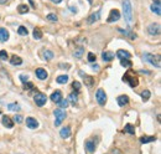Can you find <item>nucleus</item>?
<instances>
[{
  "instance_id": "aec40b11",
  "label": "nucleus",
  "mask_w": 161,
  "mask_h": 154,
  "mask_svg": "<svg viewBox=\"0 0 161 154\" xmlns=\"http://www.w3.org/2000/svg\"><path fill=\"white\" fill-rule=\"evenodd\" d=\"M7 39H9V31L6 29L1 28L0 29V40L5 42V41H7Z\"/></svg>"
},
{
  "instance_id": "6ab92c4d",
  "label": "nucleus",
  "mask_w": 161,
  "mask_h": 154,
  "mask_svg": "<svg viewBox=\"0 0 161 154\" xmlns=\"http://www.w3.org/2000/svg\"><path fill=\"white\" fill-rule=\"evenodd\" d=\"M50 98H51L52 101H53V102H56V103H57L58 101L62 98V92H61V91H58V89H57V91H55L53 93H52Z\"/></svg>"
},
{
  "instance_id": "8fccbe9b",
  "label": "nucleus",
  "mask_w": 161,
  "mask_h": 154,
  "mask_svg": "<svg viewBox=\"0 0 161 154\" xmlns=\"http://www.w3.org/2000/svg\"><path fill=\"white\" fill-rule=\"evenodd\" d=\"M30 4H31V5H32L33 7H35V4H33V0H30Z\"/></svg>"
},
{
  "instance_id": "0eeeda50",
  "label": "nucleus",
  "mask_w": 161,
  "mask_h": 154,
  "mask_svg": "<svg viewBox=\"0 0 161 154\" xmlns=\"http://www.w3.org/2000/svg\"><path fill=\"white\" fill-rule=\"evenodd\" d=\"M149 34L152 36H155V35H160V32H161V28H160V24H158V22H154V24H150L149 25Z\"/></svg>"
},
{
  "instance_id": "7c9ffc66",
  "label": "nucleus",
  "mask_w": 161,
  "mask_h": 154,
  "mask_svg": "<svg viewBox=\"0 0 161 154\" xmlns=\"http://www.w3.org/2000/svg\"><path fill=\"white\" fill-rule=\"evenodd\" d=\"M7 110L9 111H20L21 108H20V106H19L17 103H9L7 104Z\"/></svg>"
},
{
  "instance_id": "1a4fd4ad",
  "label": "nucleus",
  "mask_w": 161,
  "mask_h": 154,
  "mask_svg": "<svg viewBox=\"0 0 161 154\" xmlns=\"http://www.w3.org/2000/svg\"><path fill=\"white\" fill-rule=\"evenodd\" d=\"M119 19H120V13L117 10V9H113L110 10V14L109 16H108V22H114V21H118Z\"/></svg>"
},
{
  "instance_id": "58836bf2",
  "label": "nucleus",
  "mask_w": 161,
  "mask_h": 154,
  "mask_svg": "<svg viewBox=\"0 0 161 154\" xmlns=\"http://www.w3.org/2000/svg\"><path fill=\"white\" fill-rule=\"evenodd\" d=\"M0 60H3V61H5V60H7V52L5 50L0 51Z\"/></svg>"
},
{
  "instance_id": "a211bd4d",
  "label": "nucleus",
  "mask_w": 161,
  "mask_h": 154,
  "mask_svg": "<svg viewBox=\"0 0 161 154\" xmlns=\"http://www.w3.org/2000/svg\"><path fill=\"white\" fill-rule=\"evenodd\" d=\"M59 136H61L63 139L71 137V128H69V127H65V128H62L61 130H59Z\"/></svg>"
},
{
  "instance_id": "412c9836",
  "label": "nucleus",
  "mask_w": 161,
  "mask_h": 154,
  "mask_svg": "<svg viewBox=\"0 0 161 154\" xmlns=\"http://www.w3.org/2000/svg\"><path fill=\"white\" fill-rule=\"evenodd\" d=\"M10 63H11V65H14V66H19V65H21V63H22V60H21V57L14 55L13 57H11V60H10Z\"/></svg>"
},
{
  "instance_id": "4468645a",
  "label": "nucleus",
  "mask_w": 161,
  "mask_h": 154,
  "mask_svg": "<svg viewBox=\"0 0 161 154\" xmlns=\"http://www.w3.org/2000/svg\"><path fill=\"white\" fill-rule=\"evenodd\" d=\"M99 17H100V11L98 10L97 13H93V14L91 15V16H89V17L87 19V22H88L89 25H92L93 22H96L97 20H99Z\"/></svg>"
},
{
  "instance_id": "79ce46f5",
  "label": "nucleus",
  "mask_w": 161,
  "mask_h": 154,
  "mask_svg": "<svg viewBox=\"0 0 161 154\" xmlns=\"http://www.w3.org/2000/svg\"><path fill=\"white\" fill-rule=\"evenodd\" d=\"M72 87L76 88V89H79V88H81V83H79L78 81H74L73 83H72Z\"/></svg>"
},
{
  "instance_id": "c9c22d12",
  "label": "nucleus",
  "mask_w": 161,
  "mask_h": 154,
  "mask_svg": "<svg viewBox=\"0 0 161 154\" xmlns=\"http://www.w3.org/2000/svg\"><path fill=\"white\" fill-rule=\"evenodd\" d=\"M151 10H152V13H155L156 15H160L161 14L160 5H156V4H152V5H151Z\"/></svg>"
},
{
  "instance_id": "bb28decb",
  "label": "nucleus",
  "mask_w": 161,
  "mask_h": 154,
  "mask_svg": "<svg viewBox=\"0 0 161 154\" xmlns=\"http://www.w3.org/2000/svg\"><path fill=\"white\" fill-rule=\"evenodd\" d=\"M17 34L19 35H21V36H26L29 34V30L25 28V26H19V29H17Z\"/></svg>"
},
{
  "instance_id": "c03bdc74",
  "label": "nucleus",
  "mask_w": 161,
  "mask_h": 154,
  "mask_svg": "<svg viewBox=\"0 0 161 154\" xmlns=\"http://www.w3.org/2000/svg\"><path fill=\"white\" fill-rule=\"evenodd\" d=\"M92 70L93 71H98L99 70V65H97V63L96 65H92Z\"/></svg>"
},
{
  "instance_id": "a18cd8bd",
  "label": "nucleus",
  "mask_w": 161,
  "mask_h": 154,
  "mask_svg": "<svg viewBox=\"0 0 161 154\" xmlns=\"http://www.w3.org/2000/svg\"><path fill=\"white\" fill-rule=\"evenodd\" d=\"M113 154H122V153H120V151H119V149H114Z\"/></svg>"
},
{
  "instance_id": "5701e85b",
  "label": "nucleus",
  "mask_w": 161,
  "mask_h": 154,
  "mask_svg": "<svg viewBox=\"0 0 161 154\" xmlns=\"http://www.w3.org/2000/svg\"><path fill=\"white\" fill-rule=\"evenodd\" d=\"M156 141V137H149V136H144L140 138V142L143 144H146V143H151V142H155Z\"/></svg>"
},
{
  "instance_id": "f3484780",
  "label": "nucleus",
  "mask_w": 161,
  "mask_h": 154,
  "mask_svg": "<svg viewBox=\"0 0 161 154\" xmlns=\"http://www.w3.org/2000/svg\"><path fill=\"white\" fill-rule=\"evenodd\" d=\"M114 52H112V51H106V52H103L102 54V59H103V61H107V62H109L112 61V60L114 59Z\"/></svg>"
},
{
  "instance_id": "b1692460",
  "label": "nucleus",
  "mask_w": 161,
  "mask_h": 154,
  "mask_svg": "<svg viewBox=\"0 0 161 154\" xmlns=\"http://www.w3.org/2000/svg\"><path fill=\"white\" fill-rule=\"evenodd\" d=\"M124 132L133 136V134H135V127L133 124H130V123H128V124H125V127H124Z\"/></svg>"
},
{
  "instance_id": "f8f14e48",
  "label": "nucleus",
  "mask_w": 161,
  "mask_h": 154,
  "mask_svg": "<svg viewBox=\"0 0 161 154\" xmlns=\"http://www.w3.org/2000/svg\"><path fill=\"white\" fill-rule=\"evenodd\" d=\"M1 123H3V126L6 127V128H13L14 127V121L10 117H7V116H4L3 119H1Z\"/></svg>"
},
{
  "instance_id": "864d4df0",
  "label": "nucleus",
  "mask_w": 161,
  "mask_h": 154,
  "mask_svg": "<svg viewBox=\"0 0 161 154\" xmlns=\"http://www.w3.org/2000/svg\"><path fill=\"white\" fill-rule=\"evenodd\" d=\"M0 114H1V108H0Z\"/></svg>"
},
{
  "instance_id": "603ef678",
  "label": "nucleus",
  "mask_w": 161,
  "mask_h": 154,
  "mask_svg": "<svg viewBox=\"0 0 161 154\" xmlns=\"http://www.w3.org/2000/svg\"><path fill=\"white\" fill-rule=\"evenodd\" d=\"M88 3L89 4H93V0H88Z\"/></svg>"
},
{
  "instance_id": "f03ea898",
  "label": "nucleus",
  "mask_w": 161,
  "mask_h": 154,
  "mask_svg": "<svg viewBox=\"0 0 161 154\" xmlns=\"http://www.w3.org/2000/svg\"><path fill=\"white\" fill-rule=\"evenodd\" d=\"M123 81L126 82V83H129V86L133 88L139 85V78L135 76V73H134L133 71H128V72L124 75V77H123Z\"/></svg>"
},
{
  "instance_id": "39448f33",
  "label": "nucleus",
  "mask_w": 161,
  "mask_h": 154,
  "mask_svg": "<svg viewBox=\"0 0 161 154\" xmlns=\"http://www.w3.org/2000/svg\"><path fill=\"white\" fill-rule=\"evenodd\" d=\"M33 101H35V103L37 104L39 107H42L46 104V101H47V97L45 93H41V92H37L35 96H33Z\"/></svg>"
},
{
  "instance_id": "3c124183",
  "label": "nucleus",
  "mask_w": 161,
  "mask_h": 154,
  "mask_svg": "<svg viewBox=\"0 0 161 154\" xmlns=\"http://www.w3.org/2000/svg\"><path fill=\"white\" fill-rule=\"evenodd\" d=\"M5 3V0H0V4H4Z\"/></svg>"
},
{
  "instance_id": "9d476101",
  "label": "nucleus",
  "mask_w": 161,
  "mask_h": 154,
  "mask_svg": "<svg viewBox=\"0 0 161 154\" xmlns=\"http://www.w3.org/2000/svg\"><path fill=\"white\" fill-rule=\"evenodd\" d=\"M79 75L82 77H83V81H84V83L87 87H92L93 83H94V80H93V77L92 76H88V75H86L83 71H79Z\"/></svg>"
},
{
  "instance_id": "a19ab883",
  "label": "nucleus",
  "mask_w": 161,
  "mask_h": 154,
  "mask_svg": "<svg viewBox=\"0 0 161 154\" xmlns=\"http://www.w3.org/2000/svg\"><path fill=\"white\" fill-rule=\"evenodd\" d=\"M22 119L24 118H22V116H20V114H17V116H15L14 117V121L16 123H22Z\"/></svg>"
},
{
  "instance_id": "cd10ccee",
  "label": "nucleus",
  "mask_w": 161,
  "mask_h": 154,
  "mask_svg": "<svg viewBox=\"0 0 161 154\" xmlns=\"http://www.w3.org/2000/svg\"><path fill=\"white\" fill-rule=\"evenodd\" d=\"M43 57H45V60L50 61V60L53 59V52L50 51V50H45L43 51Z\"/></svg>"
},
{
  "instance_id": "7ed1b4c3",
  "label": "nucleus",
  "mask_w": 161,
  "mask_h": 154,
  "mask_svg": "<svg viewBox=\"0 0 161 154\" xmlns=\"http://www.w3.org/2000/svg\"><path fill=\"white\" fill-rule=\"evenodd\" d=\"M143 57H144V60H145L146 62L151 63V65L155 66L156 69H160L161 62H160V56H159V55L155 56V55H152V54H149V52H144Z\"/></svg>"
},
{
  "instance_id": "dca6fc26",
  "label": "nucleus",
  "mask_w": 161,
  "mask_h": 154,
  "mask_svg": "<svg viewBox=\"0 0 161 154\" xmlns=\"http://www.w3.org/2000/svg\"><path fill=\"white\" fill-rule=\"evenodd\" d=\"M117 57L119 60H126V59H130V54L125 50H118L117 51Z\"/></svg>"
},
{
  "instance_id": "09e8293b",
  "label": "nucleus",
  "mask_w": 161,
  "mask_h": 154,
  "mask_svg": "<svg viewBox=\"0 0 161 154\" xmlns=\"http://www.w3.org/2000/svg\"><path fill=\"white\" fill-rule=\"evenodd\" d=\"M52 1H53V3H56V4H59V3L62 1V0H52Z\"/></svg>"
},
{
  "instance_id": "de8ad7c7",
  "label": "nucleus",
  "mask_w": 161,
  "mask_h": 154,
  "mask_svg": "<svg viewBox=\"0 0 161 154\" xmlns=\"http://www.w3.org/2000/svg\"><path fill=\"white\" fill-rule=\"evenodd\" d=\"M154 4H156V5H160V0H154Z\"/></svg>"
},
{
  "instance_id": "ea45409f",
  "label": "nucleus",
  "mask_w": 161,
  "mask_h": 154,
  "mask_svg": "<svg viewBox=\"0 0 161 154\" xmlns=\"http://www.w3.org/2000/svg\"><path fill=\"white\" fill-rule=\"evenodd\" d=\"M20 80H21V82L22 83H26V82H29V77L26 76V75H20Z\"/></svg>"
},
{
  "instance_id": "473e14b6",
  "label": "nucleus",
  "mask_w": 161,
  "mask_h": 154,
  "mask_svg": "<svg viewBox=\"0 0 161 154\" xmlns=\"http://www.w3.org/2000/svg\"><path fill=\"white\" fill-rule=\"evenodd\" d=\"M150 96H151V93L149 89H145V91L141 92V98H143V101H148L150 98Z\"/></svg>"
},
{
  "instance_id": "c756f323",
  "label": "nucleus",
  "mask_w": 161,
  "mask_h": 154,
  "mask_svg": "<svg viewBox=\"0 0 161 154\" xmlns=\"http://www.w3.org/2000/svg\"><path fill=\"white\" fill-rule=\"evenodd\" d=\"M67 100H68V102H71V103L73 104V106H76V104H77V101H78V100H77V95H76V93H71Z\"/></svg>"
},
{
  "instance_id": "423d86ee",
  "label": "nucleus",
  "mask_w": 161,
  "mask_h": 154,
  "mask_svg": "<svg viewBox=\"0 0 161 154\" xmlns=\"http://www.w3.org/2000/svg\"><path fill=\"white\" fill-rule=\"evenodd\" d=\"M96 100H97V102H98V104H100V106H104V104H106V102H107V95H106V92H104L102 88H99L98 91H97Z\"/></svg>"
},
{
  "instance_id": "c85d7f7f",
  "label": "nucleus",
  "mask_w": 161,
  "mask_h": 154,
  "mask_svg": "<svg viewBox=\"0 0 161 154\" xmlns=\"http://www.w3.org/2000/svg\"><path fill=\"white\" fill-rule=\"evenodd\" d=\"M118 31L119 32H122V34H124L125 36H129L130 39H136V35L135 34H133V32H130V31H125V30H123V29H118Z\"/></svg>"
},
{
  "instance_id": "f704fd0d",
  "label": "nucleus",
  "mask_w": 161,
  "mask_h": 154,
  "mask_svg": "<svg viewBox=\"0 0 161 154\" xmlns=\"http://www.w3.org/2000/svg\"><path fill=\"white\" fill-rule=\"evenodd\" d=\"M46 20L51 21V22H56L58 19H57V15H56V14H48L46 16Z\"/></svg>"
},
{
  "instance_id": "f257e3e1",
  "label": "nucleus",
  "mask_w": 161,
  "mask_h": 154,
  "mask_svg": "<svg viewBox=\"0 0 161 154\" xmlns=\"http://www.w3.org/2000/svg\"><path fill=\"white\" fill-rule=\"evenodd\" d=\"M123 4V14L128 25H133V7L130 0H122Z\"/></svg>"
},
{
  "instance_id": "9b49d317",
  "label": "nucleus",
  "mask_w": 161,
  "mask_h": 154,
  "mask_svg": "<svg viewBox=\"0 0 161 154\" xmlns=\"http://www.w3.org/2000/svg\"><path fill=\"white\" fill-rule=\"evenodd\" d=\"M26 126H27L30 129H36L37 127H39V122L32 117H27L26 118Z\"/></svg>"
},
{
  "instance_id": "2eb2a0df",
  "label": "nucleus",
  "mask_w": 161,
  "mask_h": 154,
  "mask_svg": "<svg viewBox=\"0 0 161 154\" xmlns=\"http://www.w3.org/2000/svg\"><path fill=\"white\" fill-rule=\"evenodd\" d=\"M36 76L39 80H46V78L48 77V73L46 72V70H43V69H37L36 70Z\"/></svg>"
},
{
  "instance_id": "393cba45",
  "label": "nucleus",
  "mask_w": 161,
  "mask_h": 154,
  "mask_svg": "<svg viewBox=\"0 0 161 154\" xmlns=\"http://www.w3.org/2000/svg\"><path fill=\"white\" fill-rule=\"evenodd\" d=\"M17 11L20 14H26V13H29V6L25 5V4H21V5L17 6Z\"/></svg>"
},
{
  "instance_id": "ddd939ff",
  "label": "nucleus",
  "mask_w": 161,
  "mask_h": 154,
  "mask_svg": "<svg viewBox=\"0 0 161 154\" xmlns=\"http://www.w3.org/2000/svg\"><path fill=\"white\" fill-rule=\"evenodd\" d=\"M117 102H118L119 106L123 107V106H125V104L129 103V97L126 95H122V96H119L117 98Z\"/></svg>"
},
{
  "instance_id": "4be33fe9",
  "label": "nucleus",
  "mask_w": 161,
  "mask_h": 154,
  "mask_svg": "<svg viewBox=\"0 0 161 154\" xmlns=\"http://www.w3.org/2000/svg\"><path fill=\"white\" fill-rule=\"evenodd\" d=\"M56 82L59 85H65L68 82V76H67V75H61V76H58L56 78Z\"/></svg>"
},
{
  "instance_id": "37998d69",
  "label": "nucleus",
  "mask_w": 161,
  "mask_h": 154,
  "mask_svg": "<svg viewBox=\"0 0 161 154\" xmlns=\"http://www.w3.org/2000/svg\"><path fill=\"white\" fill-rule=\"evenodd\" d=\"M32 87H33V85L30 83V82H26L25 83V88H32Z\"/></svg>"
},
{
  "instance_id": "72a5a7b5",
  "label": "nucleus",
  "mask_w": 161,
  "mask_h": 154,
  "mask_svg": "<svg viewBox=\"0 0 161 154\" xmlns=\"http://www.w3.org/2000/svg\"><path fill=\"white\" fill-rule=\"evenodd\" d=\"M58 106L59 107H61V108H67V107H68V100H63V98H61V100H59L58 101Z\"/></svg>"
},
{
  "instance_id": "4c0bfd02",
  "label": "nucleus",
  "mask_w": 161,
  "mask_h": 154,
  "mask_svg": "<svg viewBox=\"0 0 161 154\" xmlns=\"http://www.w3.org/2000/svg\"><path fill=\"white\" fill-rule=\"evenodd\" d=\"M96 60H97L96 55L93 54V52H89V54H88V61L91 63H93V62H96Z\"/></svg>"
},
{
  "instance_id": "a878e982",
  "label": "nucleus",
  "mask_w": 161,
  "mask_h": 154,
  "mask_svg": "<svg viewBox=\"0 0 161 154\" xmlns=\"http://www.w3.org/2000/svg\"><path fill=\"white\" fill-rule=\"evenodd\" d=\"M83 52H84V48L82 47V46H79L76 51L73 52V56H74V57H77V59H81L82 55H83Z\"/></svg>"
},
{
  "instance_id": "2f4dec72",
  "label": "nucleus",
  "mask_w": 161,
  "mask_h": 154,
  "mask_svg": "<svg viewBox=\"0 0 161 154\" xmlns=\"http://www.w3.org/2000/svg\"><path fill=\"white\" fill-rule=\"evenodd\" d=\"M32 35H33V37H35L36 40H40L41 37H42V31H41L40 29L36 28L35 30H33V34H32Z\"/></svg>"
},
{
  "instance_id": "e433bc0d",
  "label": "nucleus",
  "mask_w": 161,
  "mask_h": 154,
  "mask_svg": "<svg viewBox=\"0 0 161 154\" xmlns=\"http://www.w3.org/2000/svg\"><path fill=\"white\" fill-rule=\"evenodd\" d=\"M120 65L123 67H132V61H129V59L126 60H120Z\"/></svg>"
},
{
  "instance_id": "6e6552de",
  "label": "nucleus",
  "mask_w": 161,
  "mask_h": 154,
  "mask_svg": "<svg viewBox=\"0 0 161 154\" xmlns=\"http://www.w3.org/2000/svg\"><path fill=\"white\" fill-rule=\"evenodd\" d=\"M96 145H97V142H94V139H87L84 143V148L89 154H92L96 151Z\"/></svg>"
},
{
  "instance_id": "20e7f679",
  "label": "nucleus",
  "mask_w": 161,
  "mask_h": 154,
  "mask_svg": "<svg viewBox=\"0 0 161 154\" xmlns=\"http://www.w3.org/2000/svg\"><path fill=\"white\" fill-rule=\"evenodd\" d=\"M53 114H55V117H56L55 126H56V127H58L63 121H65V118H66V112L63 111V110H55Z\"/></svg>"
},
{
  "instance_id": "49530a36",
  "label": "nucleus",
  "mask_w": 161,
  "mask_h": 154,
  "mask_svg": "<svg viewBox=\"0 0 161 154\" xmlns=\"http://www.w3.org/2000/svg\"><path fill=\"white\" fill-rule=\"evenodd\" d=\"M71 11H72V13H77V9H76V7H72V6H71Z\"/></svg>"
}]
</instances>
